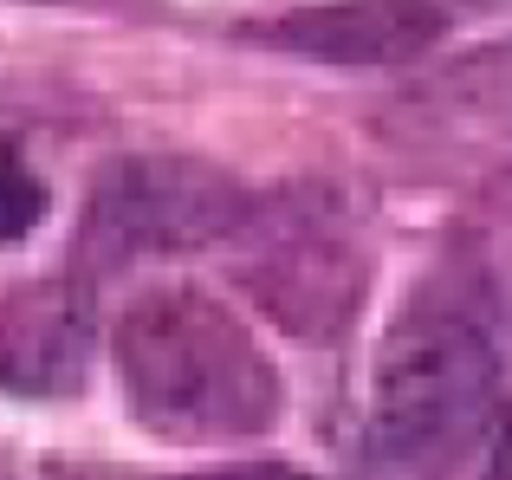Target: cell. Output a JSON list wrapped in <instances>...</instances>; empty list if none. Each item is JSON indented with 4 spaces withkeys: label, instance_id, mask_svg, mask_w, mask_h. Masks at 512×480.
<instances>
[{
    "label": "cell",
    "instance_id": "cell-5",
    "mask_svg": "<svg viewBox=\"0 0 512 480\" xmlns=\"http://www.w3.org/2000/svg\"><path fill=\"white\" fill-rule=\"evenodd\" d=\"M98 364V299L91 279L52 273L26 279L0 299V396L20 403H59L85 390Z\"/></svg>",
    "mask_w": 512,
    "mask_h": 480
},
{
    "label": "cell",
    "instance_id": "cell-7",
    "mask_svg": "<svg viewBox=\"0 0 512 480\" xmlns=\"http://www.w3.org/2000/svg\"><path fill=\"white\" fill-rule=\"evenodd\" d=\"M39 221H46V182H39L33 163L0 137V247L26 240Z\"/></svg>",
    "mask_w": 512,
    "mask_h": 480
},
{
    "label": "cell",
    "instance_id": "cell-4",
    "mask_svg": "<svg viewBox=\"0 0 512 480\" xmlns=\"http://www.w3.org/2000/svg\"><path fill=\"white\" fill-rule=\"evenodd\" d=\"M260 221L266 228L240 279L292 331H338L363 292V247L350 240L344 215L331 202H273V215Z\"/></svg>",
    "mask_w": 512,
    "mask_h": 480
},
{
    "label": "cell",
    "instance_id": "cell-6",
    "mask_svg": "<svg viewBox=\"0 0 512 480\" xmlns=\"http://www.w3.org/2000/svg\"><path fill=\"white\" fill-rule=\"evenodd\" d=\"M441 33H448L441 0H325L266 26L279 52L325 65H402L422 59Z\"/></svg>",
    "mask_w": 512,
    "mask_h": 480
},
{
    "label": "cell",
    "instance_id": "cell-2",
    "mask_svg": "<svg viewBox=\"0 0 512 480\" xmlns=\"http://www.w3.org/2000/svg\"><path fill=\"white\" fill-rule=\"evenodd\" d=\"M493 377H500L493 331L467 305L415 299L376 357L363 442L376 448V461H422L487 409Z\"/></svg>",
    "mask_w": 512,
    "mask_h": 480
},
{
    "label": "cell",
    "instance_id": "cell-3",
    "mask_svg": "<svg viewBox=\"0 0 512 480\" xmlns=\"http://www.w3.org/2000/svg\"><path fill=\"white\" fill-rule=\"evenodd\" d=\"M253 215V195L227 169L195 156H124L98 176L78 228V266L156 260V253H195L234 240Z\"/></svg>",
    "mask_w": 512,
    "mask_h": 480
},
{
    "label": "cell",
    "instance_id": "cell-1",
    "mask_svg": "<svg viewBox=\"0 0 512 480\" xmlns=\"http://www.w3.org/2000/svg\"><path fill=\"white\" fill-rule=\"evenodd\" d=\"M124 403L156 442L234 448L279 422V370L247 325L201 286H156L117 318Z\"/></svg>",
    "mask_w": 512,
    "mask_h": 480
},
{
    "label": "cell",
    "instance_id": "cell-8",
    "mask_svg": "<svg viewBox=\"0 0 512 480\" xmlns=\"http://www.w3.org/2000/svg\"><path fill=\"white\" fill-rule=\"evenodd\" d=\"M480 480H512V396L493 416V435H487V461H480Z\"/></svg>",
    "mask_w": 512,
    "mask_h": 480
},
{
    "label": "cell",
    "instance_id": "cell-9",
    "mask_svg": "<svg viewBox=\"0 0 512 480\" xmlns=\"http://www.w3.org/2000/svg\"><path fill=\"white\" fill-rule=\"evenodd\" d=\"M182 480H312L299 468H279V461H240V468H214V474H182Z\"/></svg>",
    "mask_w": 512,
    "mask_h": 480
}]
</instances>
